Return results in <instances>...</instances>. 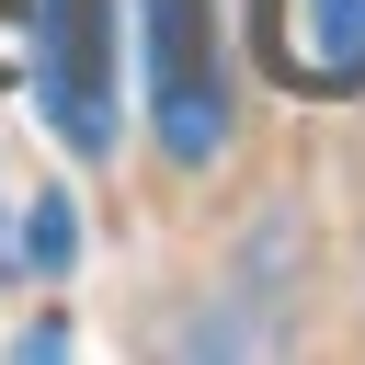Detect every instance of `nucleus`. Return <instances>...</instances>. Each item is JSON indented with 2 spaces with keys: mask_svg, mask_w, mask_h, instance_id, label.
I'll return each mask as SVG.
<instances>
[{
  "mask_svg": "<svg viewBox=\"0 0 365 365\" xmlns=\"http://www.w3.org/2000/svg\"><path fill=\"white\" fill-rule=\"evenodd\" d=\"M137 46H148V114L171 160H217L228 148V80H217V0H137Z\"/></svg>",
  "mask_w": 365,
  "mask_h": 365,
  "instance_id": "f257e3e1",
  "label": "nucleus"
},
{
  "mask_svg": "<svg viewBox=\"0 0 365 365\" xmlns=\"http://www.w3.org/2000/svg\"><path fill=\"white\" fill-rule=\"evenodd\" d=\"M0 80H23V0H0Z\"/></svg>",
  "mask_w": 365,
  "mask_h": 365,
  "instance_id": "20e7f679",
  "label": "nucleus"
},
{
  "mask_svg": "<svg viewBox=\"0 0 365 365\" xmlns=\"http://www.w3.org/2000/svg\"><path fill=\"white\" fill-rule=\"evenodd\" d=\"M262 68L285 91H365V0H262Z\"/></svg>",
  "mask_w": 365,
  "mask_h": 365,
  "instance_id": "7ed1b4c3",
  "label": "nucleus"
},
{
  "mask_svg": "<svg viewBox=\"0 0 365 365\" xmlns=\"http://www.w3.org/2000/svg\"><path fill=\"white\" fill-rule=\"evenodd\" d=\"M23 68L57 114V137L80 160L114 148V68H103V0H34V34H23Z\"/></svg>",
  "mask_w": 365,
  "mask_h": 365,
  "instance_id": "f03ea898",
  "label": "nucleus"
}]
</instances>
